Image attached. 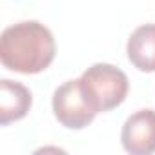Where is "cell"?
I'll list each match as a JSON object with an SVG mask.
<instances>
[{
  "mask_svg": "<svg viewBox=\"0 0 155 155\" xmlns=\"http://www.w3.org/2000/svg\"><path fill=\"white\" fill-rule=\"evenodd\" d=\"M53 33L37 20H24L4 29L0 37V60L9 71L35 75L55 58Z\"/></svg>",
  "mask_w": 155,
  "mask_h": 155,
  "instance_id": "cell-1",
  "label": "cell"
},
{
  "mask_svg": "<svg viewBox=\"0 0 155 155\" xmlns=\"http://www.w3.org/2000/svg\"><path fill=\"white\" fill-rule=\"evenodd\" d=\"M81 84L97 113H106L120 106L130 90L126 73L106 62L90 66L81 77Z\"/></svg>",
  "mask_w": 155,
  "mask_h": 155,
  "instance_id": "cell-2",
  "label": "cell"
},
{
  "mask_svg": "<svg viewBox=\"0 0 155 155\" xmlns=\"http://www.w3.org/2000/svg\"><path fill=\"white\" fill-rule=\"evenodd\" d=\"M51 106L55 119L68 130H82L97 117L95 108L82 90L81 79H73L58 86L53 93Z\"/></svg>",
  "mask_w": 155,
  "mask_h": 155,
  "instance_id": "cell-3",
  "label": "cell"
},
{
  "mask_svg": "<svg viewBox=\"0 0 155 155\" xmlns=\"http://www.w3.org/2000/svg\"><path fill=\"white\" fill-rule=\"evenodd\" d=\"M122 146L131 155L155 153V111L139 110L130 115L120 131Z\"/></svg>",
  "mask_w": 155,
  "mask_h": 155,
  "instance_id": "cell-4",
  "label": "cell"
},
{
  "mask_svg": "<svg viewBox=\"0 0 155 155\" xmlns=\"http://www.w3.org/2000/svg\"><path fill=\"white\" fill-rule=\"evenodd\" d=\"M33 97L31 91L15 81H0V124L8 126L15 120H20L28 115Z\"/></svg>",
  "mask_w": 155,
  "mask_h": 155,
  "instance_id": "cell-5",
  "label": "cell"
},
{
  "mask_svg": "<svg viewBox=\"0 0 155 155\" xmlns=\"http://www.w3.org/2000/svg\"><path fill=\"white\" fill-rule=\"evenodd\" d=\"M128 60L142 73L155 71V24L139 26L126 44Z\"/></svg>",
  "mask_w": 155,
  "mask_h": 155,
  "instance_id": "cell-6",
  "label": "cell"
}]
</instances>
